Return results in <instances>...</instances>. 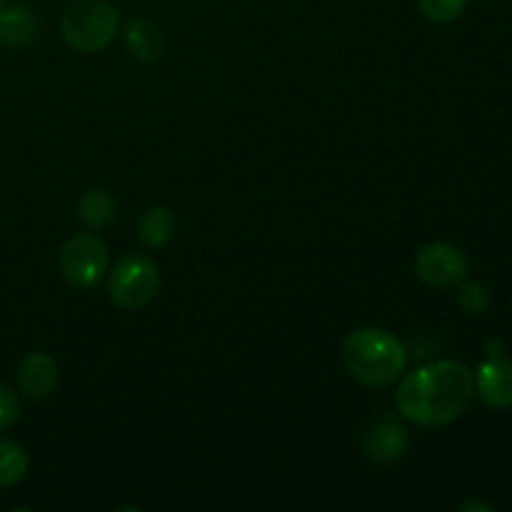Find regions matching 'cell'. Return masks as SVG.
Wrapping results in <instances>:
<instances>
[{
  "instance_id": "obj_19",
  "label": "cell",
  "mask_w": 512,
  "mask_h": 512,
  "mask_svg": "<svg viewBox=\"0 0 512 512\" xmlns=\"http://www.w3.org/2000/svg\"><path fill=\"white\" fill-rule=\"evenodd\" d=\"M460 510L463 512H470V510H480V512H490L493 510V505L490 503H483V500H465V503H460Z\"/></svg>"
},
{
  "instance_id": "obj_15",
  "label": "cell",
  "mask_w": 512,
  "mask_h": 512,
  "mask_svg": "<svg viewBox=\"0 0 512 512\" xmlns=\"http://www.w3.org/2000/svg\"><path fill=\"white\" fill-rule=\"evenodd\" d=\"M455 288H458L455 300H458V305L468 315H483L490 308V293L483 283H475V280L465 278Z\"/></svg>"
},
{
  "instance_id": "obj_12",
  "label": "cell",
  "mask_w": 512,
  "mask_h": 512,
  "mask_svg": "<svg viewBox=\"0 0 512 512\" xmlns=\"http://www.w3.org/2000/svg\"><path fill=\"white\" fill-rule=\"evenodd\" d=\"M78 218L85 228L105 230L118 218V200L110 190L90 188L78 200Z\"/></svg>"
},
{
  "instance_id": "obj_8",
  "label": "cell",
  "mask_w": 512,
  "mask_h": 512,
  "mask_svg": "<svg viewBox=\"0 0 512 512\" xmlns=\"http://www.w3.org/2000/svg\"><path fill=\"white\" fill-rule=\"evenodd\" d=\"M58 363H55L53 355L48 353H30L23 363L15 370V385H18V393L23 398L40 403V400H48L50 395L58 388Z\"/></svg>"
},
{
  "instance_id": "obj_14",
  "label": "cell",
  "mask_w": 512,
  "mask_h": 512,
  "mask_svg": "<svg viewBox=\"0 0 512 512\" xmlns=\"http://www.w3.org/2000/svg\"><path fill=\"white\" fill-rule=\"evenodd\" d=\"M30 458L18 443L0 438V488L18 485L28 475Z\"/></svg>"
},
{
  "instance_id": "obj_13",
  "label": "cell",
  "mask_w": 512,
  "mask_h": 512,
  "mask_svg": "<svg viewBox=\"0 0 512 512\" xmlns=\"http://www.w3.org/2000/svg\"><path fill=\"white\" fill-rule=\"evenodd\" d=\"M175 215L163 205L148 208L138 220V240L150 250H160L173 240Z\"/></svg>"
},
{
  "instance_id": "obj_9",
  "label": "cell",
  "mask_w": 512,
  "mask_h": 512,
  "mask_svg": "<svg viewBox=\"0 0 512 512\" xmlns=\"http://www.w3.org/2000/svg\"><path fill=\"white\" fill-rule=\"evenodd\" d=\"M475 393L488 408H512V360L488 358L475 373Z\"/></svg>"
},
{
  "instance_id": "obj_20",
  "label": "cell",
  "mask_w": 512,
  "mask_h": 512,
  "mask_svg": "<svg viewBox=\"0 0 512 512\" xmlns=\"http://www.w3.org/2000/svg\"><path fill=\"white\" fill-rule=\"evenodd\" d=\"M5 3H13V0H0V5H5Z\"/></svg>"
},
{
  "instance_id": "obj_5",
  "label": "cell",
  "mask_w": 512,
  "mask_h": 512,
  "mask_svg": "<svg viewBox=\"0 0 512 512\" xmlns=\"http://www.w3.org/2000/svg\"><path fill=\"white\" fill-rule=\"evenodd\" d=\"M58 263L68 285L78 290H90L108 275L110 255L98 235L75 233L60 248Z\"/></svg>"
},
{
  "instance_id": "obj_2",
  "label": "cell",
  "mask_w": 512,
  "mask_h": 512,
  "mask_svg": "<svg viewBox=\"0 0 512 512\" xmlns=\"http://www.w3.org/2000/svg\"><path fill=\"white\" fill-rule=\"evenodd\" d=\"M345 370L368 388L398 383L408 365V350L383 328H358L343 340Z\"/></svg>"
},
{
  "instance_id": "obj_18",
  "label": "cell",
  "mask_w": 512,
  "mask_h": 512,
  "mask_svg": "<svg viewBox=\"0 0 512 512\" xmlns=\"http://www.w3.org/2000/svg\"><path fill=\"white\" fill-rule=\"evenodd\" d=\"M485 353H488V358H500V355H505V343L500 338H493L485 343Z\"/></svg>"
},
{
  "instance_id": "obj_1",
  "label": "cell",
  "mask_w": 512,
  "mask_h": 512,
  "mask_svg": "<svg viewBox=\"0 0 512 512\" xmlns=\"http://www.w3.org/2000/svg\"><path fill=\"white\" fill-rule=\"evenodd\" d=\"M475 395V373L460 360H435L405 375L395 393L403 420L425 428L450 425Z\"/></svg>"
},
{
  "instance_id": "obj_6",
  "label": "cell",
  "mask_w": 512,
  "mask_h": 512,
  "mask_svg": "<svg viewBox=\"0 0 512 512\" xmlns=\"http://www.w3.org/2000/svg\"><path fill=\"white\" fill-rule=\"evenodd\" d=\"M415 275L430 288H455L468 278V255L453 243H428L415 255Z\"/></svg>"
},
{
  "instance_id": "obj_3",
  "label": "cell",
  "mask_w": 512,
  "mask_h": 512,
  "mask_svg": "<svg viewBox=\"0 0 512 512\" xmlns=\"http://www.w3.org/2000/svg\"><path fill=\"white\" fill-rule=\"evenodd\" d=\"M120 13L108 0H75L60 15L63 40L78 53H100L115 40Z\"/></svg>"
},
{
  "instance_id": "obj_21",
  "label": "cell",
  "mask_w": 512,
  "mask_h": 512,
  "mask_svg": "<svg viewBox=\"0 0 512 512\" xmlns=\"http://www.w3.org/2000/svg\"><path fill=\"white\" fill-rule=\"evenodd\" d=\"M488 3H495V0H488Z\"/></svg>"
},
{
  "instance_id": "obj_17",
  "label": "cell",
  "mask_w": 512,
  "mask_h": 512,
  "mask_svg": "<svg viewBox=\"0 0 512 512\" xmlns=\"http://www.w3.org/2000/svg\"><path fill=\"white\" fill-rule=\"evenodd\" d=\"M20 418V398L10 385L0 383V433L13 428Z\"/></svg>"
},
{
  "instance_id": "obj_10",
  "label": "cell",
  "mask_w": 512,
  "mask_h": 512,
  "mask_svg": "<svg viewBox=\"0 0 512 512\" xmlns=\"http://www.w3.org/2000/svg\"><path fill=\"white\" fill-rule=\"evenodd\" d=\"M123 40L130 58H135L138 63H158V60L163 58V33H160L158 25L150 23L148 18H130L128 23H125Z\"/></svg>"
},
{
  "instance_id": "obj_16",
  "label": "cell",
  "mask_w": 512,
  "mask_h": 512,
  "mask_svg": "<svg viewBox=\"0 0 512 512\" xmlns=\"http://www.w3.org/2000/svg\"><path fill=\"white\" fill-rule=\"evenodd\" d=\"M420 13L430 20V23H453L468 8V0H418Z\"/></svg>"
},
{
  "instance_id": "obj_7",
  "label": "cell",
  "mask_w": 512,
  "mask_h": 512,
  "mask_svg": "<svg viewBox=\"0 0 512 512\" xmlns=\"http://www.w3.org/2000/svg\"><path fill=\"white\" fill-rule=\"evenodd\" d=\"M410 448V433L403 423V415H383L368 428L363 438L365 458L373 463L388 465L405 458Z\"/></svg>"
},
{
  "instance_id": "obj_11",
  "label": "cell",
  "mask_w": 512,
  "mask_h": 512,
  "mask_svg": "<svg viewBox=\"0 0 512 512\" xmlns=\"http://www.w3.org/2000/svg\"><path fill=\"white\" fill-rule=\"evenodd\" d=\"M38 35V20L23 3L0 5V43L8 48H25Z\"/></svg>"
},
{
  "instance_id": "obj_4",
  "label": "cell",
  "mask_w": 512,
  "mask_h": 512,
  "mask_svg": "<svg viewBox=\"0 0 512 512\" xmlns=\"http://www.w3.org/2000/svg\"><path fill=\"white\" fill-rule=\"evenodd\" d=\"M160 290L158 265L145 255H123L110 270L108 298L120 310H140L155 300Z\"/></svg>"
}]
</instances>
